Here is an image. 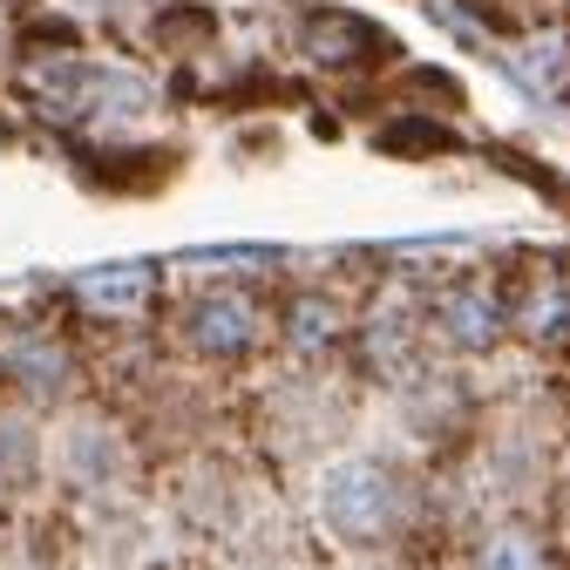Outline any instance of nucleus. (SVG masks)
<instances>
[{
    "label": "nucleus",
    "instance_id": "obj_6",
    "mask_svg": "<svg viewBox=\"0 0 570 570\" xmlns=\"http://www.w3.org/2000/svg\"><path fill=\"white\" fill-rule=\"evenodd\" d=\"M150 293H157V272L150 265H96V272L76 278V299L89 313H102V320L142 313V306H150Z\"/></svg>",
    "mask_w": 570,
    "mask_h": 570
},
{
    "label": "nucleus",
    "instance_id": "obj_4",
    "mask_svg": "<svg viewBox=\"0 0 570 570\" xmlns=\"http://www.w3.org/2000/svg\"><path fill=\"white\" fill-rule=\"evenodd\" d=\"M68 346L55 340V333H14L8 346H0V381H8L14 394H28V401H55V394H68Z\"/></svg>",
    "mask_w": 570,
    "mask_h": 570
},
{
    "label": "nucleus",
    "instance_id": "obj_10",
    "mask_svg": "<svg viewBox=\"0 0 570 570\" xmlns=\"http://www.w3.org/2000/svg\"><path fill=\"white\" fill-rule=\"evenodd\" d=\"M381 35L367 28V21H353L346 8H326L313 28H306V48L320 55V61H353V55H361V48H374Z\"/></svg>",
    "mask_w": 570,
    "mask_h": 570
},
{
    "label": "nucleus",
    "instance_id": "obj_9",
    "mask_svg": "<svg viewBox=\"0 0 570 570\" xmlns=\"http://www.w3.org/2000/svg\"><path fill=\"white\" fill-rule=\"evenodd\" d=\"M475 570H550V550L537 530H489L482 550H475Z\"/></svg>",
    "mask_w": 570,
    "mask_h": 570
},
{
    "label": "nucleus",
    "instance_id": "obj_7",
    "mask_svg": "<svg viewBox=\"0 0 570 570\" xmlns=\"http://www.w3.org/2000/svg\"><path fill=\"white\" fill-rule=\"evenodd\" d=\"M435 320H442V333H449L455 346H469V353L495 346V333H503V306L489 299V285H455V293L435 306Z\"/></svg>",
    "mask_w": 570,
    "mask_h": 570
},
{
    "label": "nucleus",
    "instance_id": "obj_8",
    "mask_svg": "<svg viewBox=\"0 0 570 570\" xmlns=\"http://www.w3.org/2000/svg\"><path fill=\"white\" fill-rule=\"evenodd\" d=\"M35 475H41V435H35V421L0 414V489H28Z\"/></svg>",
    "mask_w": 570,
    "mask_h": 570
},
{
    "label": "nucleus",
    "instance_id": "obj_1",
    "mask_svg": "<svg viewBox=\"0 0 570 570\" xmlns=\"http://www.w3.org/2000/svg\"><path fill=\"white\" fill-rule=\"evenodd\" d=\"M320 523L353 550H374L407 523V482L381 455H346L320 475Z\"/></svg>",
    "mask_w": 570,
    "mask_h": 570
},
{
    "label": "nucleus",
    "instance_id": "obj_3",
    "mask_svg": "<svg viewBox=\"0 0 570 570\" xmlns=\"http://www.w3.org/2000/svg\"><path fill=\"white\" fill-rule=\"evenodd\" d=\"M55 469L76 482V489H89V495H109L122 475H129V449H122V435L109 421H96V414H76L55 435Z\"/></svg>",
    "mask_w": 570,
    "mask_h": 570
},
{
    "label": "nucleus",
    "instance_id": "obj_5",
    "mask_svg": "<svg viewBox=\"0 0 570 570\" xmlns=\"http://www.w3.org/2000/svg\"><path fill=\"white\" fill-rule=\"evenodd\" d=\"M503 76H510L530 102H557V96L570 89V48H563V35H530V41H517V48L503 55Z\"/></svg>",
    "mask_w": 570,
    "mask_h": 570
},
{
    "label": "nucleus",
    "instance_id": "obj_11",
    "mask_svg": "<svg viewBox=\"0 0 570 570\" xmlns=\"http://www.w3.org/2000/svg\"><path fill=\"white\" fill-rule=\"evenodd\" d=\"M285 340H293L299 353L333 346V340H340V306H326L320 293H313V299H299V306H293V320H285Z\"/></svg>",
    "mask_w": 570,
    "mask_h": 570
},
{
    "label": "nucleus",
    "instance_id": "obj_2",
    "mask_svg": "<svg viewBox=\"0 0 570 570\" xmlns=\"http://www.w3.org/2000/svg\"><path fill=\"white\" fill-rule=\"evenodd\" d=\"M184 340H190V353H204V361H245V353H258L265 346V313H258V299H245V293H204L190 313H184Z\"/></svg>",
    "mask_w": 570,
    "mask_h": 570
}]
</instances>
